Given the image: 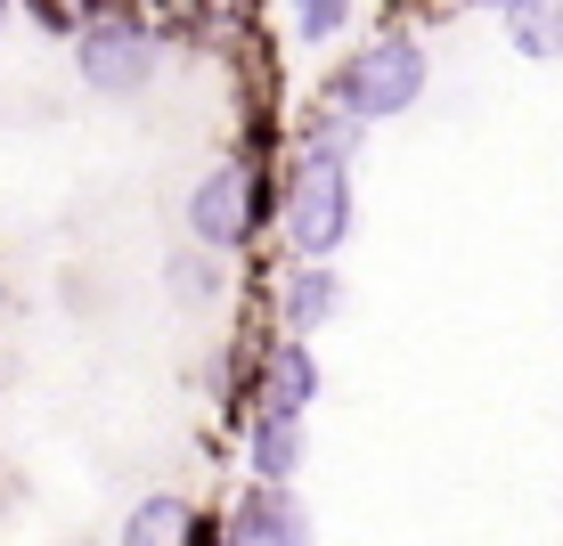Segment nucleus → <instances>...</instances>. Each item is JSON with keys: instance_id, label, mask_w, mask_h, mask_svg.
<instances>
[{"instance_id": "10", "label": "nucleus", "mask_w": 563, "mask_h": 546, "mask_svg": "<svg viewBox=\"0 0 563 546\" xmlns=\"http://www.w3.org/2000/svg\"><path fill=\"white\" fill-rule=\"evenodd\" d=\"M507 33L522 57H563V0H522L507 16Z\"/></svg>"}, {"instance_id": "4", "label": "nucleus", "mask_w": 563, "mask_h": 546, "mask_svg": "<svg viewBox=\"0 0 563 546\" xmlns=\"http://www.w3.org/2000/svg\"><path fill=\"white\" fill-rule=\"evenodd\" d=\"M254 212H262V180H254V164H212L205 180L188 188V237L212 245V253H229V245L254 237Z\"/></svg>"}, {"instance_id": "1", "label": "nucleus", "mask_w": 563, "mask_h": 546, "mask_svg": "<svg viewBox=\"0 0 563 546\" xmlns=\"http://www.w3.org/2000/svg\"><path fill=\"white\" fill-rule=\"evenodd\" d=\"M286 237H295L302 261H327L343 237H352V155L310 140L295 164V188H286Z\"/></svg>"}, {"instance_id": "3", "label": "nucleus", "mask_w": 563, "mask_h": 546, "mask_svg": "<svg viewBox=\"0 0 563 546\" xmlns=\"http://www.w3.org/2000/svg\"><path fill=\"white\" fill-rule=\"evenodd\" d=\"M74 66H82V90H99V99H140L155 82V66H164V42H155L147 25L107 16V25H90L82 42H74Z\"/></svg>"}, {"instance_id": "7", "label": "nucleus", "mask_w": 563, "mask_h": 546, "mask_svg": "<svg viewBox=\"0 0 563 546\" xmlns=\"http://www.w3.org/2000/svg\"><path fill=\"white\" fill-rule=\"evenodd\" d=\"M310 400H319V359H310L302 343L269 350V367H262V408H278V416H302Z\"/></svg>"}, {"instance_id": "11", "label": "nucleus", "mask_w": 563, "mask_h": 546, "mask_svg": "<svg viewBox=\"0 0 563 546\" xmlns=\"http://www.w3.org/2000/svg\"><path fill=\"white\" fill-rule=\"evenodd\" d=\"M352 25V0H295V33L302 42H335Z\"/></svg>"}, {"instance_id": "5", "label": "nucleus", "mask_w": 563, "mask_h": 546, "mask_svg": "<svg viewBox=\"0 0 563 546\" xmlns=\"http://www.w3.org/2000/svg\"><path fill=\"white\" fill-rule=\"evenodd\" d=\"M238 546H310V514L286 481H254L238 505Z\"/></svg>"}, {"instance_id": "6", "label": "nucleus", "mask_w": 563, "mask_h": 546, "mask_svg": "<svg viewBox=\"0 0 563 546\" xmlns=\"http://www.w3.org/2000/svg\"><path fill=\"white\" fill-rule=\"evenodd\" d=\"M245 465H254V481H295V465H302V416L262 408V416L245 424Z\"/></svg>"}, {"instance_id": "9", "label": "nucleus", "mask_w": 563, "mask_h": 546, "mask_svg": "<svg viewBox=\"0 0 563 546\" xmlns=\"http://www.w3.org/2000/svg\"><path fill=\"white\" fill-rule=\"evenodd\" d=\"M188 531H197V505L172 490H155L123 514V546H188Z\"/></svg>"}, {"instance_id": "12", "label": "nucleus", "mask_w": 563, "mask_h": 546, "mask_svg": "<svg viewBox=\"0 0 563 546\" xmlns=\"http://www.w3.org/2000/svg\"><path fill=\"white\" fill-rule=\"evenodd\" d=\"M490 9H507V16H515V9H522V0H490Z\"/></svg>"}, {"instance_id": "2", "label": "nucleus", "mask_w": 563, "mask_h": 546, "mask_svg": "<svg viewBox=\"0 0 563 546\" xmlns=\"http://www.w3.org/2000/svg\"><path fill=\"white\" fill-rule=\"evenodd\" d=\"M424 82H433V66H424V49L409 33H376V42L335 74V99H343L352 123H393V114H409L424 99Z\"/></svg>"}, {"instance_id": "8", "label": "nucleus", "mask_w": 563, "mask_h": 546, "mask_svg": "<svg viewBox=\"0 0 563 546\" xmlns=\"http://www.w3.org/2000/svg\"><path fill=\"white\" fill-rule=\"evenodd\" d=\"M335 310H343V278L327 261H302L295 278H286V326H295V335H319Z\"/></svg>"}]
</instances>
